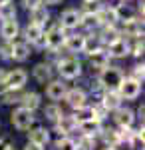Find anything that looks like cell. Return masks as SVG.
I'll return each mask as SVG.
<instances>
[{
	"instance_id": "cell-8",
	"label": "cell",
	"mask_w": 145,
	"mask_h": 150,
	"mask_svg": "<svg viewBox=\"0 0 145 150\" xmlns=\"http://www.w3.org/2000/svg\"><path fill=\"white\" fill-rule=\"evenodd\" d=\"M24 36H26V40H28V42H32V44H36V46H44V44H46L44 28H42V26H38V24H34V22H30L28 26H26Z\"/></svg>"
},
{
	"instance_id": "cell-6",
	"label": "cell",
	"mask_w": 145,
	"mask_h": 150,
	"mask_svg": "<svg viewBox=\"0 0 145 150\" xmlns=\"http://www.w3.org/2000/svg\"><path fill=\"white\" fill-rule=\"evenodd\" d=\"M26 80H28V72L22 68H16L12 70V72H8L6 74V78H4V88H8V90H20L24 84H26Z\"/></svg>"
},
{
	"instance_id": "cell-36",
	"label": "cell",
	"mask_w": 145,
	"mask_h": 150,
	"mask_svg": "<svg viewBox=\"0 0 145 150\" xmlns=\"http://www.w3.org/2000/svg\"><path fill=\"white\" fill-rule=\"evenodd\" d=\"M103 8V4H101V0H88L86 2V14H98V12Z\"/></svg>"
},
{
	"instance_id": "cell-50",
	"label": "cell",
	"mask_w": 145,
	"mask_h": 150,
	"mask_svg": "<svg viewBox=\"0 0 145 150\" xmlns=\"http://www.w3.org/2000/svg\"><path fill=\"white\" fill-rule=\"evenodd\" d=\"M84 2H88V0H84Z\"/></svg>"
},
{
	"instance_id": "cell-3",
	"label": "cell",
	"mask_w": 145,
	"mask_h": 150,
	"mask_svg": "<svg viewBox=\"0 0 145 150\" xmlns=\"http://www.w3.org/2000/svg\"><path fill=\"white\" fill-rule=\"evenodd\" d=\"M98 80L105 90H115L119 86V82L123 80V72L115 66H105V68H101V74Z\"/></svg>"
},
{
	"instance_id": "cell-41",
	"label": "cell",
	"mask_w": 145,
	"mask_h": 150,
	"mask_svg": "<svg viewBox=\"0 0 145 150\" xmlns=\"http://www.w3.org/2000/svg\"><path fill=\"white\" fill-rule=\"evenodd\" d=\"M42 2L40 0H22V6L26 8V10H32V8H36V6H40Z\"/></svg>"
},
{
	"instance_id": "cell-15",
	"label": "cell",
	"mask_w": 145,
	"mask_h": 150,
	"mask_svg": "<svg viewBox=\"0 0 145 150\" xmlns=\"http://www.w3.org/2000/svg\"><path fill=\"white\" fill-rule=\"evenodd\" d=\"M32 76H34V80H38L40 84H46V82L52 80V66L48 62H40V64L34 66Z\"/></svg>"
},
{
	"instance_id": "cell-4",
	"label": "cell",
	"mask_w": 145,
	"mask_h": 150,
	"mask_svg": "<svg viewBox=\"0 0 145 150\" xmlns=\"http://www.w3.org/2000/svg\"><path fill=\"white\" fill-rule=\"evenodd\" d=\"M117 90V94L121 96V98H125V100H135L139 94H141V82L135 80V78H125L123 76V80L119 82V86L115 88Z\"/></svg>"
},
{
	"instance_id": "cell-45",
	"label": "cell",
	"mask_w": 145,
	"mask_h": 150,
	"mask_svg": "<svg viewBox=\"0 0 145 150\" xmlns=\"http://www.w3.org/2000/svg\"><path fill=\"white\" fill-rule=\"evenodd\" d=\"M143 112H145V108H143V104H141V108L137 110V114H139V118H141V120H143Z\"/></svg>"
},
{
	"instance_id": "cell-1",
	"label": "cell",
	"mask_w": 145,
	"mask_h": 150,
	"mask_svg": "<svg viewBox=\"0 0 145 150\" xmlns=\"http://www.w3.org/2000/svg\"><path fill=\"white\" fill-rule=\"evenodd\" d=\"M10 122H12V126L16 128V130H30V126L36 122L34 110H28V108H24V106L16 108V110L12 112V116H10Z\"/></svg>"
},
{
	"instance_id": "cell-32",
	"label": "cell",
	"mask_w": 145,
	"mask_h": 150,
	"mask_svg": "<svg viewBox=\"0 0 145 150\" xmlns=\"http://www.w3.org/2000/svg\"><path fill=\"white\" fill-rule=\"evenodd\" d=\"M76 144H78V150H93L96 148V136H86V134H82V138H79Z\"/></svg>"
},
{
	"instance_id": "cell-2",
	"label": "cell",
	"mask_w": 145,
	"mask_h": 150,
	"mask_svg": "<svg viewBox=\"0 0 145 150\" xmlns=\"http://www.w3.org/2000/svg\"><path fill=\"white\" fill-rule=\"evenodd\" d=\"M58 70H60V76H62V78H66V80H76L79 74H82V62L74 56L62 58V60L58 62Z\"/></svg>"
},
{
	"instance_id": "cell-18",
	"label": "cell",
	"mask_w": 145,
	"mask_h": 150,
	"mask_svg": "<svg viewBox=\"0 0 145 150\" xmlns=\"http://www.w3.org/2000/svg\"><path fill=\"white\" fill-rule=\"evenodd\" d=\"M78 128L82 134H86V136H96L98 132L101 130V124L98 118H89V120H82L78 122Z\"/></svg>"
},
{
	"instance_id": "cell-12",
	"label": "cell",
	"mask_w": 145,
	"mask_h": 150,
	"mask_svg": "<svg viewBox=\"0 0 145 150\" xmlns=\"http://www.w3.org/2000/svg\"><path fill=\"white\" fill-rule=\"evenodd\" d=\"M66 90L68 88L62 80H50L48 86H46V96H48L50 100H62L64 94H66Z\"/></svg>"
},
{
	"instance_id": "cell-42",
	"label": "cell",
	"mask_w": 145,
	"mask_h": 150,
	"mask_svg": "<svg viewBox=\"0 0 145 150\" xmlns=\"http://www.w3.org/2000/svg\"><path fill=\"white\" fill-rule=\"evenodd\" d=\"M12 144H10V138L8 136H0V150H8Z\"/></svg>"
},
{
	"instance_id": "cell-10",
	"label": "cell",
	"mask_w": 145,
	"mask_h": 150,
	"mask_svg": "<svg viewBox=\"0 0 145 150\" xmlns=\"http://www.w3.org/2000/svg\"><path fill=\"white\" fill-rule=\"evenodd\" d=\"M133 120H135L133 110H129V108H121V106L115 108V124H117L119 128H131Z\"/></svg>"
},
{
	"instance_id": "cell-49",
	"label": "cell",
	"mask_w": 145,
	"mask_h": 150,
	"mask_svg": "<svg viewBox=\"0 0 145 150\" xmlns=\"http://www.w3.org/2000/svg\"><path fill=\"white\" fill-rule=\"evenodd\" d=\"M8 150H16V148H14V146H10V148H8Z\"/></svg>"
},
{
	"instance_id": "cell-34",
	"label": "cell",
	"mask_w": 145,
	"mask_h": 150,
	"mask_svg": "<svg viewBox=\"0 0 145 150\" xmlns=\"http://www.w3.org/2000/svg\"><path fill=\"white\" fill-rule=\"evenodd\" d=\"M56 148H58V150H78V144H76V140L68 138L66 134H64V136H62V138L58 140Z\"/></svg>"
},
{
	"instance_id": "cell-9",
	"label": "cell",
	"mask_w": 145,
	"mask_h": 150,
	"mask_svg": "<svg viewBox=\"0 0 145 150\" xmlns=\"http://www.w3.org/2000/svg\"><path fill=\"white\" fill-rule=\"evenodd\" d=\"M79 24H82V14L78 10H74V8L66 10L60 16V26L64 30H74V28H78Z\"/></svg>"
},
{
	"instance_id": "cell-16",
	"label": "cell",
	"mask_w": 145,
	"mask_h": 150,
	"mask_svg": "<svg viewBox=\"0 0 145 150\" xmlns=\"http://www.w3.org/2000/svg\"><path fill=\"white\" fill-rule=\"evenodd\" d=\"M89 64H91V68H105V66H109V54L107 52H103L101 48H98V50H93V52H89Z\"/></svg>"
},
{
	"instance_id": "cell-48",
	"label": "cell",
	"mask_w": 145,
	"mask_h": 150,
	"mask_svg": "<svg viewBox=\"0 0 145 150\" xmlns=\"http://www.w3.org/2000/svg\"><path fill=\"white\" fill-rule=\"evenodd\" d=\"M103 150H115V148H113V146H107V148H103Z\"/></svg>"
},
{
	"instance_id": "cell-23",
	"label": "cell",
	"mask_w": 145,
	"mask_h": 150,
	"mask_svg": "<svg viewBox=\"0 0 145 150\" xmlns=\"http://www.w3.org/2000/svg\"><path fill=\"white\" fill-rule=\"evenodd\" d=\"M119 100H121V96L117 94V90H107V92L101 96V106L105 110H115L119 106Z\"/></svg>"
},
{
	"instance_id": "cell-44",
	"label": "cell",
	"mask_w": 145,
	"mask_h": 150,
	"mask_svg": "<svg viewBox=\"0 0 145 150\" xmlns=\"http://www.w3.org/2000/svg\"><path fill=\"white\" fill-rule=\"evenodd\" d=\"M42 4H46V6H56V4H60L62 0H40Z\"/></svg>"
},
{
	"instance_id": "cell-17",
	"label": "cell",
	"mask_w": 145,
	"mask_h": 150,
	"mask_svg": "<svg viewBox=\"0 0 145 150\" xmlns=\"http://www.w3.org/2000/svg\"><path fill=\"white\" fill-rule=\"evenodd\" d=\"M56 124H58V130H60V134L64 136V134H70V132H74V130L78 128V120H76L74 116L62 114V116H60V118L56 120Z\"/></svg>"
},
{
	"instance_id": "cell-43",
	"label": "cell",
	"mask_w": 145,
	"mask_h": 150,
	"mask_svg": "<svg viewBox=\"0 0 145 150\" xmlns=\"http://www.w3.org/2000/svg\"><path fill=\"white\" fill-rule=\"evenodd\" d=\"M24 150H44V146H38V144H34V142H28Z\"/></svg>"
},
{
	"instance_id": "cell-27",
	"label": "cell",
	"mask_w": 145,
	"mask_h": 150,
	"mask_svg": "<svg viewBox=\"0 0 145 150\" xmlns=\"http://www.w3.org/2000/svg\"><path fill=\"white\" fill-rule=\"evenodd\" d=\"M74 118L78 120V122H82V120H89V118H98V112H96V106H79V108H76V114H74ZM100 120V118H98Z\"/></svg>"
},
{
	"instance_id": "cell-29",
	"label": "cell",
	"mask_w": 145,
	"mask_h": 150,
	"mask_svg": "<svg viewBox=\"0 0 145 150\" xmlns=\"http://www.w3.org/2000/svg\"><path fill=\"white\" fill-rule=\"evenodd\" d=\"M98 48H101V40L100 36H86V42H84V52H93V50H98Z\"/></svg>"
},
{
	"instance_id": "cell-11",
	"label": "cell",
	"mask_w": 145,
	"mask_h": 150,
	"mask_svg": "<svg viewBox=\"0 0 145 150\" xmlns=\"http://www.w3.org/2000/svg\"><path fill=\"white\" fill-rule=\"evenodd\" d=\"M20 32V26L16 22V18H10V20H2V26H0V36L2 40H14Z\"/></svg>"
},
{
	"instance_id": "cell-7",
	"label": "cell",
	"mask_w": 145,
	"mask_h": 150,
	"mask_svg": "<svg viewBox=\"0 0 145 150\" xmlns=\"http://www.w3.org/2000/svg\"><path fill=\"white\" fill-rule=\"evenodd\" d=\"M129 52H131V46H129V42L125 38H121V36L117 40H113L112 44H107V54H109V58H125Z\"/></svg>"
},
{
	"instance_id": "cell-20",
	"label": "cell",
	"mask_w": 145,
	"mask_h": 150,
	"mask_svg": "<svg viewBox=\"0 0 145 150\" xmlns=\"http://www.w3.org/2000/svg\"><path fill=\"white\" fill-rule=\"evenodd\" d=\"M84 42H86V36L84 34H70V36H66L64 46L70 52H84Z\"/></svg>"
},
{
	"instance_id": "cell-31",
	"label": "cell",
	"mask_w": 145,
	"mask_h": 150,
	"mask_svg": "<svg viewBox=\"0 0 145 150\" xmlns=\"http://www.w3.org/2000/svg\"><path fill=\"white\" fill-rule=\"evenodd\" d=\"M62 114H64V110H62L58 104H50V106H46V110H44V116L48 120H52V122H56Z\"/></svg>"
},
{
	"instance_id": "cell-37",
	"label": "cell",
	"mask_w": 145,
	"mask_h": 150,
	"mask_svg": "<svg viewBox=\"0 0 145 150\" xmlns=\"http://www.w3.org/2000/svg\"><path fill=\"white\" fill-rule=\"evenodd\" d=\"M82 24L88 26V28L100 26V22H98V14H84V16H82Z\"/></svg>"
},
{
	"instance_id": "cell-35",
	"label": "cell",
	"mask_w": 145,
	"mask_h": 150,
	"mask_svg": "<svg viewBox=\"0 0 145 150\" xmlns=\"http://www.w3.org/2000/svg\"><path fill=\"white\" fill-rule=\"evenodd\" d=\"M14 42V40H12ZM12 42L10 40H4L0 44V58L2 60H12Z\"/></svg>"
},
{
	"instance_id": "cell-25",
	"label": "cell",
	"mask_w": 145,
	"mask_h": 150,
	"mask_svg": "<svg viewBox=\"0 0 145 150\" xmlns=\"http://www.w3.org/2000/svg\"><path fill=\"white\" fill-rule=\"evenodd\" d=\"M119 20V16H117V10H113V8H101L98 12V22L100 24H115Z\"/></svg>"
},
{
	"instance_id": "cell-47",
	"label": "cell",
	"mask_w": 145,
	"mask_h": 150,
	"mask_svg": "<svg viewBox=\"0 0 145 150\" xmlns=\"http://www.w3.org/2000/svg\"><path fill=\"white\" fill-rule=\"evenodd\" d=\"M8 2H12V0H0V6H2V4H8Z\"/></svg>"
},
{
	"instance_id": "cell-5",
	"label": "cell",
	"mask_w": 145,
	"mask_h": 150,
	"mask_svg": "<svg viewBox=\"0 0 145 150\" xmlns=\"http://www.w3.org/2000/svg\"><path fill=\"white\" fill-rule=\"evenodd\" d=\"M44 38H46L44 46L48 48L50 52H56V50H60V48L64 46V42H66V32H64L62 26H52L44 34Z\"/></svg>"
},
{
	"instance_id": "cell-22",
	"label": "cell",
	"mask_w": 145,
	"mask_h": 150,
	"mask_svg": "<svg viewBox=\"0 0 145 150\" xmlns=\"http://www.w3.org/2000/svg\"><path fill=\"white\" fill-rule=\"evenodd\" d=\"M18 102L22 104L24 108H28V110H36V108L42 104V100H40V94L24 92V94H20V100H18Z\"/></svg>"
},
{
	"instance_id": "cell-33",
	"label": "cell",
	"mask_w": 145,
	"mask_h": 150,
	"mask_svg": "<svg viewBox=\"0 0 145 150\" xmlns=\"http://www.w3.org/2000/svg\"><path fill=\"white\" fill-rule=\"evenodd\" d=\"M10 18H16V8H14V4H12V2L2 4V6H0V20H10Z\"/></svg>"
},
{
	"instance_id": "cell-40",
	"label": "cell",
	"mask_w": 145,
	"mask_h": 150,
	"mask_svg": "<svg viewBox=\"0 0 145 150\" xmlns=\"http://www.w3.org/2000/svg\"><path fill=\"white\" fill-rule=\"evenodd\" d=\"M101 4H103L105 8H113V10H117L119 6L125 4V0H101Z\"/></svg>"
},
{
	"instance_id": "cell-30",
	"label": "cell",
	"mask_w": 145,
	"mask_h": 150,
	"mask_svg": "<svg viewBox=\"0 0 145 150\" xmlns=\"http://www.w3.org/2000/svg\"><path fill=\"white\" fill-rule=\"evenodd\" d=\"M0 100H2L4 104L18 102V100H20V94H18V90H8V88H2V92H0Z\"/></svg>"
},
{
	"instance_id": "cell-21",
	"label": "cell",
	"mask_w": 145,
	"mask_h": 150,
	"mask_svg": "<svg viewBox=\"0 0 145 150\" xmlns=\"http://www.w3.org/2000/svg\"><path fill=\"white\" fill-rule=\"evenodd\" d=\"M30 142L38 144V146H46V144L50 142V130H46V128H42V126L30 130Z\"/></svg>"
},
{
	"instance_id": "cell-14",
	"label": "cell",
	"mask_w": 145,
	"mask_h": 150,
	"mask_svg": "<svg viewBox=\"0 0 145 150\" xmlns=\"http://www.w3.org/2000/svg\"><path fill=\"white\" fill-rule=\"evenodd\" d=\"M123 34L127 36H135V38H139V36H143V20H139V18H129V20H123Z\"/></svg>"
},
{
	"instance_id": "cell-28",
	"label": "cell",
	"mask_w": 145,
	"mask_h": 150,
	"mask_svg": "<svg viewBox=\"0 0 145 150\" xmlns=\"http://www.w3.org/2000/svg\"><path fill=\"white\" fill-rule=\"evenodd\" d=\"M101 136H103V142L107 144V146H117L119 142H121V136H119V132L117 130H113V128H107V130H100Z\"/></svg>"
},
{
	"instance_id": "cell-46",
	"label": "cell",
	"mask_w": 145,
	"mask_h": 150,
	"mask_svg": "<svg viewBox=\"0 0 145 150\" xmlns=\"http://www.w3.org/2000/svg\"><path fill=\"white\" fill-rule=\"evenodd\" d=\"M4 78H6V74H4V72H0V84L4 82Z\"/></svg>"
},
{
	"instance_id": "cell-19",
	"label": "cell",
	"mask_w": 145,
	"mask_h": 150,
	"mask_svg": "<svg viewBox=\"0 0 145 150\" xmlns=\"http://www.w3.org/2000/svg\"><path fill=\"white\" fill-rule=\"evenodd\" d=\"M30 58V46L26 42H12V60L24 62Z\"/></svg>"
},
{
	"instance_id": "cell-13",
	"label": "cell",
	"mask_w": 145,
	"mask_h": 150,
	"mask_svg": "<svg viewBox=\"0 0 145 150\" xmlns=\"http://www.w3.org/2000/svg\"><path fill=\"white\" fill-rule=\"evenodd\" d=\"M64 98H66V102L70 104L74 110L86 104V92H84L82 88H72V90H66Z\"/></svg>"
},
{
	"instance_id": "cell-26",
	"label": "cell",
	"mask_w": 145,
	"mask_h": 150,
	"mask_svg": "<svg viewBox=\"0 0 145 150\" xmlns=\"http://www.w3.org/2000/svg\"><path fill=\"white\" fill-rule=\"evenodd\" d=\"M119 36H121V32L115 30L113 24H103V32L100 34V40H101V42H105V44H112L113 40H117Z\"/></svg>"
},
{
	"instance_id": "cell-39",
	"label": "cell",
	"mask_w": 145,
	"mask_h": 150,
	"mask_svg": "<svg viewBox=\"0 0 145 150\" xmlns=\"http://www.w3.org/2000/svg\"><path fill=\"white\" fill-rule=\"evenodd\" d=\"M143 50H145L143 38H137V42H135V46L131 48V52H129V54H133V56H143Z\"/></svg>"
},
{
	"instance_id": "cell-24",
	"label": "cell",
	"mask_w": 145,
	"mask_h": 150,
	"mask_svg": "<svg viewBox=\"0 0 145 150\" xmlns=\"http://www.w3.org/2000/svg\"><path fill=\"white\" fill-rule=\"evenodd\" d=\"M48 18H50V16H48V12H46L44 6H36V8H32V10H30V22L38 24V26H42V28L46 26Z\"/></svg>"
},
{
	"instance_id": "cell-38",
	"label": "cell",
	"mask_w": 145,
	"mask_h": 150,
	"mask_svg": "<svg viewBox=\"0 0 145 150\" xmlns=\"http://www.w3.org/2000/svg\"><path fill=\"white\" fill-rule=\"evenodd\" d=\"M131 78H135V80H139V82H143L145 78V66H143V62L141 64H135L133 70H131Z\"/></svg>"
}]
</instances>
